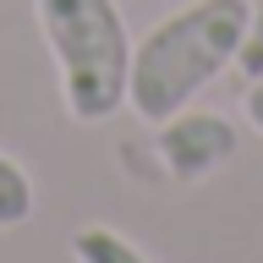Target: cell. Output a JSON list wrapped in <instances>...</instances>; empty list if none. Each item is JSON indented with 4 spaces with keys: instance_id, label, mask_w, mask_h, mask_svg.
<instances>
[{
    "instance_id": "obj_7",
    "label": "cell",
    "mask_w": 263,
    "mask_h": 263,
    "mask_svg": "<svg viewBox=\"0 0 263 263\" xmlns=\"http://www.w3.org/2000/svg\"><path fill=\"white\" fill-rule=\"evenodd\" d=\"M241 115H247V126L263 137V77L258 82H247V99H241Z\"/></svg>"
},
{
    "instance_id": "obj_2",
    "label": "cell",
    "mask_w": 263,
    "mask_h": 263,
    "mask_svg": "<svg viewBox=\"0 0 263 263\" xmlns=\"http://www.w3.org/2000/svg\"><path fill=\"white\" fill-rule=\"evenodd\" d=\"M44 49L61 77L66 115L99 126L126 110L132 82V33L115 0H33Z\"/></svg>"
},
{
    "instance_id": "obj_1",
    "label": "cell",
    "mask_w": 263,
    "mask_h": 263,
    "mask_svg": "<svg viewBox=\"0 0 263 263\" xmlns=\"http://www.w3.org/2000/svg\"><path fill=\"white\" fill-rule=\"evenodd\" d=\"M252 0H186L132 44V82L126 104L137 121L159 126L186 110L209 82L236 66Z\"/></svg>"
},
{
    "instance_id": "obj_4",
    "label": "cell",
    "mask_w": 263,
    "mask_h": 263,
    "mask_svg": "<svg viewBox=\"0 0 263 263\" xmlns=\"http://www.w3.org/2000/svg\"><path fill=\"white\" fill-rule=\"evenodd\" d=\"M71 263H154V258L110 225H82L71 236Z\"/></svg>"
},
{
    "instance_id": "obj_3",
    "label": "cell",
    "mask_w": 263,
    "mask_h": 263,
    "mask_svg": "<svg viewBox=\"0 0 263 263\" xmlns=\"http://www.w3.org/2000/svg\"><path fill=\"white\" fill-rule=\"evenodd\" d=\"M236 143H241L236 121H225L219 110H192V104L154 126V154H159L164 176H176V181L214 176L219 164H230Z\"/></svg>"
},
{
    "instance_id": "obj_5",
    "label": "cell",
    "mask_w": 263,
    "mask_h": 263,
    "mask_svg": "<svg viewBox=\"0 0 263 263\" xmlns=\"http://www.w3.org/2000/svg\"><path fill=\"white\" fill-rule=\"evenodd\" d=\"M33 209H39V192H33V176L11 154H0V230H16L28 225Z\"/></svg>"
},
{
    "instance_id": "obj_6",
    "label": "cell",
    "mask_w": 263,
    "mask_h": 263,
    "mask_svg": "<svg viewBox=\"0 0 263 263\" xmlns=\"http://www.w3.org/2000/svg\"><path fill=\"white\" fill-rule=\"evenodd\" d=\"M236 71L247 82L263 77V0H252V11H247V33H241V49H236Z\"/></svg>"
}]
</instances>
